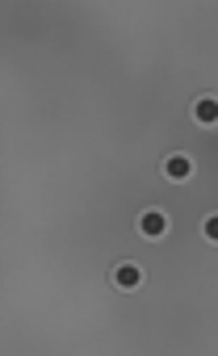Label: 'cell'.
Wrapping results in <instances>:
<instances>
[{
  "instance_id": "cell-1",
  "label": "cell",
  "mask_w": 218,
  "mask_h": 356,
  "mask_svg": "<svg viewBox=\"0 0 218 356\" xmlns=\"http://www.w3.org/2000/svg\"><path fill=\"white\" fill-rule=\"evenodd\" d=\"M164 176H168V181H189V176H193V159L189 155H168L164 159Z\"/></svg>"
},
{
  "instance_id": "cell-5",
  "label": "cell",
  "mask_w": 218,
  "mask_h": 356,
  "mask_svg": "<svg viewBox=\"0 0 218 356\" xmlns=\"http://www.w3.org/2000/svg\"><path fill=\"white\" fill-rule=\"evenodd\" d=\"M201 231H205V239H210V243H218V214H210V218L201 222Z\"/></svg>"
},
{
  "instance_id": "cell-2",
  "label": "cell",
  "mask_w": 218,
  "mask_h": 356,
  "mask_svg": "<svg viewBox=\"0 0 218 356\" xmlns=\"http://www.w3.org/2000/svg\"><path fill=\"white\" fill-rule=\"evenodd\" d=\"M139 231H143L147 239H159V235L168 231V214H164V210H147V214L139 218Z\"/></svg>"
},
{
  "instance_id": "cell-4",
  "label": "cell",
  "mask_w": 218,
  "mask_h": 356,
  "mask_svg": "<svg viewBox=\"0 0 218 356\" xmlns=\"http://www.w3.org/2000/svg\"><path fill=\"white\" fill-rule=\"evenodd\" d=\"M193 118H197L201 126H214V122H218V101H214V97H201V101L193 105Z\"/></svg>"
},
{
  "instance_id": "cell-3",
  "label": "cell",
  "mask_w": 218,
  "mask_h": 356,
  "mask_svg": "<svg viewBox=\"0 0 218 356\" xmlns=\"http://www.w3.org/2000/svg\"><path fill=\"white\" fill-rule=\"evenodd\" d=\"M114 285L118 289H139L143 285V268L139 264H118L114 268Z\"/></svg>"
}]
</instances>
